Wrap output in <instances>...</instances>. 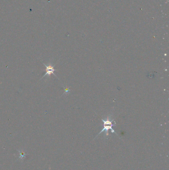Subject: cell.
Here are the masks:
<instances>
[{
  "label": "cell",
  "instance_id": "cell-1",
  "mask_svg": "<svg viewBox=\"0 0 169 170\" xmlns=\"http://www.w3.org/2000/svg\"><path fill=\"white\" fill-rule=\"evenodd\" d=\"M102 120L104 122V128L100 132V133H99L98 135L100 134L102 132L105 131V134L106 136H109V132L108 131L109 130H111L112 133H114L116 134L117 135V133L116 132L115 130H114L112 128V126L114 125L113 124H112V122H113L114 119L111 120V117H108L107 118H106V120H104V119H102Z\"/></svg>",
  "mask_w": 169,
  "mask_h": 170
},
{
  "label": "cell",
  "instance_id": "cell-2",
  "mask_svg": "<svg viewBox=\"0 0 169 170\" xmlns=\"http://www.w3.org/2000/svg\"><path fill=\"white\" fill-rule=\"evenodd\" d=\"M44 64V66L46 67V71L45 74H44L42 78H43L46 76H50L51 74L54 75L55 76L57 77V76L55 74L54 72L56 71V70L54 69V66H53L52 63H49L48 64H46L43 63Z\"/></svg>",
  "mask_w": 169,
  "mask_h": 170
}]
</instances>
